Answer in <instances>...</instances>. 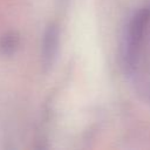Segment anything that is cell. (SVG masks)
<instances>
[{
    "label": "cell",
    "instance_id": "6da1fadb",
    "mask_svg": "<svg viewBox=\"0 0 150 150\" xmlns=\"http://www.w3.org/2000/svg\"><path fill=\"white\" fill-rule=\"evenodd\" d=\"M59 26L54 22H50L43 32L41 42V62L46 70L50 69L56 60L59 52Z\"/></svg>",
    "mask_w": 150,
    "mask_h": 150
},
{
    "label": "cell",
    "instance_id": "7a4b0ae2",
    "mask_svg": "<svg viewBox=\"0 0 150 150\" xmlns=\"http://www.w3.org/2000/svg\"><path fill=\"white\" fill-rule=\"evenodd\" d=\"M20 45V36L16 32H7L0 36V54L4 56L13 55Z\"/></svg>",
    "mask_w": 150,
    "mask_h": 150
},
{
    "label": "cell",
    "instance_id": "3957f363",
    "mask_svg": "<svg viewBox=\"0 0 150 150\" xmlns=\"http://www.w3.org/2000/svg\"><path fill=\"white\" fill-rule=\"evenodd\" d=\"M149 102H150V97H149Z\"/></svg>",
    "mask_w": 150,
    "mask_h": 150
}]
</instances>
